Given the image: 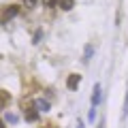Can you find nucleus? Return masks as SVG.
Instances as JSON below:
<instances>
[{"instance_id":"nucleus-11","label":"nucleus","mask_w":128,"mask_h":128,"mask_svg":"<svg viewBox=\"0 0 128 128\" xmlns=\"http://www.w3.org/2000/svg\"><path fill=\"white\" fill-rule=\"evenodd\" d=\"M6 122H9V124H15V122H17V115H13V113H6Z\"/></svg>"},{"instance_id":"nucleus-18","label":"nucleus","mask_w":128,"mask_h":128,"mask_svg":"<svg viewBox=\"0 0 128 128\" xmlns=\"http://www.w3.org/2000/svg\"><path fill=\"white\" fill-rule=\"evenodd\" d=\"M47 2H49V0H47Z\"/></svg>"},{"instance_id":"nucleus-12","label":"nucleus","mask_w":128,"mask_h":128,"mask_svg":"<svg viewBox=\"0 0 128 128\" xmlns=\"http://www.w3.org/2000/svg\"><path fill=\"white\" fill-rule=\"evenodd\" d=\"M94 118H96V107H92L90 113H88V120H90V122H94Z\"/></svg>"},{"instance_id":"nucleus-5","label":"nucleus","mask_w":128,"mask_h":128,"mask_svg":"<svg viewBox=\"0 0 128 128\" xmlns=\"http://www.w3.org/2000/svg\"><path fill=\"white\" fill-rule=\"evenodd\" d=\"M34 109H36L38 113H45V111H49V102L41 98V100H36V102H34Z\"/></svg>"},{"instance_id":"nucleus-3","label":"nucleus","mask_w":128,"mask_h":128,"mask_svg":"<svg viewBox=\"0 0 128 128\" xmlns=\"http://www.w3.org/2000/svg\"><path fill=\"white\" fill-rule=\"evenodd\" d=\"M100 102V83H94V90H92V107H96Z\"/></svg>"},{"instance_id":"nucleus-9","label":"nucleus","mask_w":128,"mask_h":128,"mask_svg":"<svg viewBox=\"0 0 128 128\" xmlns=\"http://www.w3.org/2000/svg\"><path fill=\"white\" fill-rule=\"evenodd\" d=\"M122 118H128V90H126V98H124V109H122Z\"/></svg>"},{"instance_id":"nucleus-10","label":"nucleus","mask_w":128,"mask_h":128,"mask_svg":"<svg viewBox=\"0 0 128 128\" xmlns=\"http://www.w3.org/2000/svg\"><path fill=\"white\" fill-rule=\"evenodd\" d=\"M22 109H24V111L32 109V100H26V98H24V100H22Z\"/></svg>"},{"instance_id":"nucleus-2","label":"nucleus","mask_w":128,"mask_h":128,"mask_svg":"<svg viewBox=\"0 0 128 128\" xmlns=\"http://www.w3.org/2000/svg\"><path fill=\"white\" fill-rule=\"evenodd\" d=\"M79 83H81V75H77V73H73V75H68V79H66V88H68L70 92H75L79 88Z\"/></svg>"},{"instance_id":"nucleus-13","label":"nucleus","mask_w":128,"mask_h":128,"mask_svg":"<svg viewBox=\"0 0 128 128\" xmlns=\"http://www.w3.org/2000/svg\"><path fill=\"white\" fill-rule=\"evenodd\" d=\"M41 36H43V30H36V34H34V43L41 41Z\"/></svg>"},{"instance_id":"nucleus-14","label":"nucleus","mask_w":128,"mask_h":128,"mask_svg":"<svg viewBox=\"0 0 128 128\" xmlns=\"http://www.w3.org/2000/svg\"><path fill=\"white\" fill-rule=\"evenodd\" d=\"M24 2H26V6H34L36 4V0H24Z\"/></svg>"},{"instance_id":"nucleus-7","label":"nucleus","mask_w":128,"mask_h":128,"mask_svg":"<svg viewBox=\"0 0 128 128\" xmlns=\"http://www.w3.org/2000/svg\"><path fill=\"white\" fill-rule=\"evenodd\" d=\"M92 54H94V45H86V54H83V62H90Z\"/></svg>"},{"instance_id":"nucleus-15","label":"nucleus","mask_w":128,"mask_h":128,"mask_svg":"<svg viewBox=\"0 0 128 128\" xmlns=\"http://www.w3.org/2000/svg\"><path fill=\"white\" fill-rule=\"evenodd\" d=\"M77 128H83V120H77Z\"/></svg>"},{"instance_id":"nucleus-17","label":"nucleus","mask_w":128,"mask_h":128,"mask_svg":"<svg viewBox=\"0 0 128 128\" xmlns=\"http://www.w3.org/2000/svg\"><path fill=\"white\" fill-rule=\"evenodd\" d=\"M0 128H4V124H2V122H0Z\"/></svg>"},{"instance_id":"nucleus-6","label":"nucleus","mask_w":128,"mask_h":128,"mask_svg":"<svg viewBox=\"0 0 128 128\" xmlns=\"http://www.w3.org/2000/svg\"><path fill=\"white\" fill-rule=\"evenodd\" d=\"M24 115H26V122H36V120H38V111H36V109L24 111Z\"/></svg>"},{"instance_id":"nucleus-1","label":"nucleus","mask_w":128,"mask_h":128,"mask_svg":"<svg viewBox=\"0 0 128 128\" xmlns=\"http://www.w3.org/2000/svg\"><path fill=\"white\" fill-rule=\"evenodd\" d=\"M17 13H19V6H17V4H9V6H4V15H0V24L6 22V19H11V17H15Z\"/></svg>"},{"instance_id":"nucleus-8","label":"nucleus","mask_w":128,"mask_h":128,"mask_svg":"<svg viewBox=\"0 0 128 128\" xmlns=\"http://www.w3.org/2000/svg\"><path fill=\"white\" fill-rule=\"evenodd\" d=\"M9 100H11V96L6 94L4 90H0V107H4V105H6V102H9Z\"/></svg>"},{"instance_id":"nucleus-16","label":"nucleus","mask_w":128,"mask_h":128,"mask_svg":"<svg viewBox=\"0 0 128 128\" xmlns=\"http://www.w3.org/2000/svg\"><path fill=\"white\" fill-rule=\"evenodd\" d=\"M98 128H105V120H102V122H100V124H98Z\"/></svg>"},{"instance_id":"nucleus-4","label":"nucleus","mask_w":128,"mask_h":128,"mask_svg":"<svg viewBox=\"0 0 128 128\" xmlns=\"http://www.w3.org/2000/svg\"><path fill=\"white\" fill-rule=\"evenodd\" d=\"M56 4H58V9H62V11H70L75 6V0H56Z\"/></svg>"}]
</instances>
